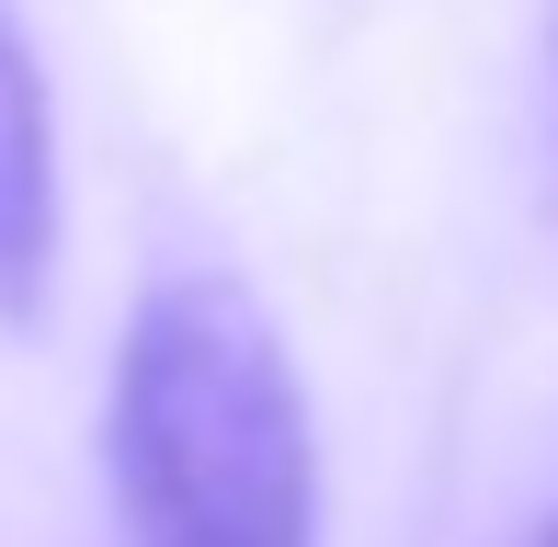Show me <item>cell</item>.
<instances>
[{
  "mask_svg": "<svg viewBox=\"0 0 558 547\" xmlns=\"http://www.w3.org/2000/svg\"><path fill=\"white\" fill-rule=\"evenodd\" d=\"M46 274H58V104L23 12L0 0V319H35Z\"/></svg>",
  "mask_w": 558,
  "mask_h": 547,
  "instance_id": "obj_2",
  "label": "cell"
},
{
  "mask_svg": "<svg viewBox=\"0 0 558 547\" xmlns=\"http://www.w3.org/2000/svg\"><path fill=\"white\" fill-rule=\"evenodd\" d=\"M536 547H558V525H547V536H536Z\"/></svg>",
  "mask_w": 558,
  "mask_h": 547,
  "instance_id": "obj_3",
  "label": "cell"
},
{
  "mask_svg": "<svg viewBox=\"0 0 558 547\" xmlns=\"http://www.w3.org/2000/svg\"><path fill=\"white\" fill-rule=\"evenodd\" d=\"M104 479L125 547H319L308 377L240 274H171L125 308Z\"/></svg>",
  "mask_w": 558,
  "mask_h": 547,
  "instance_id": "obj_1",
  "label": "cell"
}]
</instances>
